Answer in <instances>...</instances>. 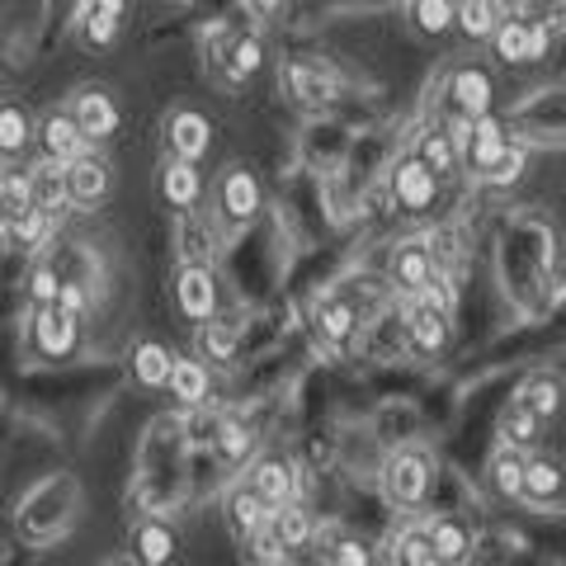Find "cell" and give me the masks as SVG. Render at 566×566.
<instances>
[{
	"label": "cell",
	"instance_id": "6da1fadb",
	"mask_svg": "<svg viewBox=\"0 0 566 566\" xmlns=\"http://www.w3.org/2000/svg\"><path fill=\"white\" fill-rule=\"evenodd\" d=\"M430 458H424L420 449H406V453H392L387 458V472H382V491H387V501L401 505V510H411L420 505L424 495H430Z\"/></svg>",
	"mask_w": 566,
	"mask_h": 566
},
{
	"label": "cell",
	"instance_id": "7a4b0ae2",
	"mask_svg": "<svg viewBox=\"0 0 566 566\" xmlns=\"http://www.w3.org/2000/svg\"><path fill=\"white\" fill-rule=\"evenodd\" d=\"M66 166V199L81 203V208H95L104 193H109V166H104V156H95L91 147L76 151Z\"/></svg>",
	"mask_w": 566,
	"mask_h": 566
},
{
	"label": "cell",
	"instance_id": "3957f363",
	"mask_svg": "<svg viewBox=\"0 0 566 566\" xmlns=\"http://www.w3.org/2000/svg\"><path fill=\"white\" fill-rule=\"evenodd\" d=\"M392 199H397V208H406V212H424L434 203V193H439V175L420 161V156H406V161H397V170H392Z\"/></svg>",
	"mask_w": 566,
	"mask_h": 566
},
{
	"label": "cell",
	"instance_id": "277c9868",
	"mask_svg": "<svg viewBox=\"0 0 566 566\" xmlns=\"http://www.w3.org/2000/svg\"><path fill=\"white\" fill-rule=\"evenodd\" d=\"M491 99H495V85L482 66H463L453 71L449 81V109L458 114V123H468L476 114H491Z\"/></svg>",
	"mask_w": 566,
	"mask_h": 566
},
{
	"label": "cell",
	"instance_id": "5b68a950",
	"mask_svg": "<svg viewBox=\"0 0 566 566\" xmlns=\"http://www.w3.org/2000/svg\"><path fill=\"white\" fill-rule=\"evenodd\" d=\"M406 335H411V345L420 354H439L449 345V307L430 303V297L411 303V307H406Z\"/></svg>",
	"mask_w": 566,
	"mask_h": 566
},
{
	"label": "cell",
	"instance_id": "8992f818",
	"mask_svg": "<svg viewBox=\"0 0 566 566\" xmlns=\"http://www.w3.org/2000/svg\"><path fill=\"white\" fill-rule=\"evenodd\" d=\"M543 39H547V33L538 24H524V20H501L491 29L495 57H505V62H534V57H543Z\"/></svg>",
	"mask_w": 566,
	"mask_h": 566
},
{
	"label": "cell",
	"instance_id": "52a82bcc",
	"mask_svg": "<svg viewBox=\"0 0 566 566\" xmlns=\"http://www.w3.org/2000/svg\"><path fill=\"white\" fill-rule=\"evenodd\" d=\"M175 297H180V312L189 322H208L212 307H218V283H212L208 264H189L180 283H175Z\"/></svg>",
	"mask_w": 566,
	"mask_h": 566
},
{
	"label": "cell",
	"instance_id": "ba28073f",
	"mask_svg": "<svg viewBox=\"0 0 566 566\" xmlns=\"http://www.w3.org/2000/svg\"><path fill=\"white\" fill-rule=\"evenodd\" d=\"M264 534H270L279 547H307V538H312V520H307V510L293 501H274L270 505V515H264Z\"/></svg>",
	"mask_w": 566,
	"mask_h": 566
},
{
	"label": "cell",
	"instance_id": "9c48e42d",
	"mask_svg": "<svg viewBox=\"0 0 566 566\" xmlns=\"http://www.w3.org/2000/svg\"><path fill=\"white\" fill-rule=\"evenodd\" d=\"M71 118H76V128L85 133V142H104V137H114V128H118V109H114V99L104 91H81Z\"/></svg>",
	"mask_w": 566,
	"mask_h": 566
},
{
	"label": "cell",
	"instance_id": "30bf717a",
	"mask_svg": "<svg viewBox=\"0 0 566 566\" xmlns=\"http://www.w3.org/2000/svg\"><path fill=\"white\" fill-rule=\"evenodd\" d=\"M33 340H39V349L43 354H66L71 345H76V316H71L66 307H57V303H43L39 307V316H33Z\"/></svg>",
	"mask_w": 566,
	"mask_h": 566
},
{
	"label": "cell",
	"instance_id": "8fae6325",
	"mask_svg": "<svg viewBox=\"0 0 566 566\" xmlns=\"http://www.w3.org/2000/svg\"><path fill=\"white\" fill-rule=\"evenodd\" d=\"M264 515H270V501L245 482V486H237L232 495H227V528H232L237 538H251V534H260L264 528Z\"/></svg>",
	"mask_w": 566,
	"mask_h": 566
},
{
	"label": "cell",
	"instance_id": "7c38bea8",
	"mask_svg": "<svg viewBox=\"0 0 566 566\" xmlns=\"http://www.w3.org/2000/svg\"><path fill=\"white\" fill-rule=\"evenodd\" d=\"M520 495L528 505H557L562 501V468L553 458H528L520 476Z\"/></svg>",
	"mask_w": 566,
	"mask_h": 566
},
{
	"label": "cell",
	"instance_id": "4fadbf2b",
	"mask_svg": "<svg viewBox=\"0 0 566 566\" xmlns=\"http://www.w3.org/2000/svg\"><path fill=\"white\" fill-rule=\"evenodd\" d=\"M39 137H43V151L52 156V161H71L76 151L91 147L71 114H48V118H43V128H39Z\"/></svg>",
	"mask_w": 566,
	"mask_h": 566
},
{
	"label": "cell",
	"instance_id": "5bb4252c",
	"mask_svg": "<svg viewBox=\"0 0 566 566\" xmlns=\"http://www.w3.org/2000/svg\"><path fill=\"white\" fill-rule=\"evenodd\" d=\"M251 486L264 495V501H289V495H297V468L289 463V458H260L255 472H251Z\"/></svg>",
	"mask_w": 566,
	"mask_h": 566
},
{
	"label": "cell",
	"instance_id": "9a60e30c",
	"mask_svg": "<svg viewBox=\"0 0 566 566\" xmlns=\"http://www.w3.org/2000/svg\"><path fill=\"white\" fill-rule=\"evenodd\" d=\"M29 193H33V208H43V212H52V218H57V208L66 203V166L52 161V156H48L43 166H33Z\"/></svg>",
	"mask_w": 566,
	"mask_h": 566
},
{
	"label": "cell",
	"instance_id": "2e32d148",
	"mask_svg": "<svg viewBox=\"0 0 566 566\" xmlns=\"http://www.w3.org/2000/svg\"><path fill=\"white\" fill-rule=\"evenodd\" d=\"M255 208H260V185L251 180V170H232L222 180V212L232 222H245V218H255Z\"/></svg>",
	"mask_w": 566,
	"mask_h": 566
},
{
	"label": "cell",
	"instance_id": "e0dca14e",
	"mask_svg": "<svg viewBox=\"0 0 566 566\" xmlns=\"http://www.w3.org/2000/svg\"><path fill=\"white\" fill-rule=\"evenodd\" d=\"M170 151L185 161H199L208 151V118L203 114H175L170 118Z\"/></svg>",
	"mask_w": 566,
	"mask_h": 566
},
{
	"label": "cell",
	"instance_id": "ac0fdd59",
	"mask_svg": "<svg viewBox=\"0 0 566 566\" xmlns=\"http://www.w3.org/2000/svg\"><path fill=\"white\" fill-rule=\"evenodd\" d=\"M312 316H316V335H322L326 345H345L349 335H354V322H359V316H354V307L340 303V297H322Z\"/></svg>",
	"mask_w": 566,
	"mask_h": 566
},
{
	"label": "cell",
	"instance_id": "d6986e66",
	"mask_svg": "<svg viewBox=\"0 0 566 566\" xmlns=\"http://www.w3.org/2000/svg\"><path fill=\"white\" fill-rule=\"evenodd\" d=\"M453 24L468 39H491V29L501 24V0H453Z\"/></svg>",
	"mask_w": 566,
	"mask_h": 566
},
{
	"label": "cell",
	"instance_id": "ffe728a7",
	"mask_svg": "<svg viewBox=\"0 0 566 566\" xmlns=\"http://www.w3.org/2000/svg\"><path fill=\"white\" fill-rule=\"evenodd\" d=\"M166 387H170V397H180L185 406H203L208 401V368L193 359H175Z\"/></svg>",
	"mask_w": 566,
	"mask_h": 566
},
{
	"label": "cell",
	"instance_id": "44dd1931",
	"mask_svg": "<svg viewBox=\"0 0 566 566\" xmlns=\"http://www.w3.org/2000/svg\"><path fill=\"white\" fill-rule=\"evenodd\" d=\"M161 193L170 199V208H189L193 199H199V170H193V161H185V156H175V161H166Z\"/></svg>",
	"mask_w": 566,
	"mask_h": 566
},
{
	"label": "cell",
	"instance_id": "7402d4cb",
	"mask_svg": "<svg viewBox=\"0 0 566 566\" xmlns=\"http://www.w3.org/2000/svg\"><path fill=\"white\" fill-rule=\"evenodd\" d=\"M424 534H430L439 562H458V557H468V547H472V534L453 515H439L430 528H424Z\"/></svg>",
	"mask_w": 566,
	"mask_h": 566
},
{
	"label": "cell",
	"instance_id": "603a6c76",
	"mask_svg": "<svg viewBox=\"0 0 566 566\" xmlns=\"http://www.w3.org/2000/svg\"><path fill=\"white\" fill-rule=\"evenodd\" d=\"M118 14H123V0H91L85 6V14H81V29H85V43H95V48H104L118 33Z\"/></svg>",
	"mask_w": 566,
	"mask_h": 566
},
{
	"label": "cell",
	"instance_id": "cb8c5ba5",
	"mask_svg": "<svg viewBox=\"0 0 566 566\" xmlns=\"http://www.w3.org/2000/svg\"><path fill=\"white\" fill-rule=\"evenodd\" d=\"M430 251L424 245H401L397 251V260H392V283L401 293H420V283H424V274H430Z\"/></svg>",
	"mask_w": 566,
	"mask_h": 566
},
{
	"label": "cell",
	"instance_id": "d4e9b609",
	"mask_svg": "<svg viewBox=\"0 0 566 566\" xmlns=\"http://www.w3.org/2000/svg\"><path fill=\"white\" fill-rule=\"evenodd\" d=\"M133 543H137V557L142 562H166L170 553H175V534H170V524H161V520H147V524H137V534H133Z\"/></svg>",
	"mask_w": 566,
	"mask_h": 566
},
{
	"label": "cell",
	"instance_id": "484cf974",
	"mask_svg": "<svg viewBox=\"0 0 566 566\" xmlns=\"http://www.w3.org/2000/svg\"><path fill=\"white\" fill-rule=\"evenodd\" d=\"M520 397H524V406H528V411H534L538 420H543V416H557V406H562V378H557V374H534Z\"/></svg>",
	"mask_w": 566,
	"mask_h": 566
},
{
	"label": "cell",
	"instance_id": "4316f807",
	"mask_svg": "<svg viewBox=\"0 0 566 566\" xmlns=\"http://www.w3.org/2000/svg\"><path fill=\"white\" fill-rule=\"evenodd\" d=\"M170 349H161V345H137V354H133V374H137V382H147V387H166V378H170Z\"/></svg>",
	"mask_w": 566,
	"mask_h": 566
},
{
	"label": "cell",
	"instance_id": "83f0119b",
	"mask_svg": "<svg viewBox=\"0 0 566 566\" xmlns=\"http://www.w3.org/2000/svg\"><path fill=\"white\" fill-rule=\"evenodd\" d=\"M524 161H528V156H524V147H515V142H505V147L495 151L491 161H486L482 170H476V175H482L486 185H515L520 175H524Z\"/></svg>",
	"mask_w": 566,
	"mask_h": 566
},
{
	"label": "cell",
	"instance_id": "f1b7e54d",
	"mask_svg": "<svg viewBox=\"0 0 566 566\" xmlns=\"http://www.w3.org/2000/svg\"><path fill=\"white\" fill-rule=\"evenodd\" d=\"M289 85H293V95L303 99V104H331L335 99V85H331V76H322L316 66H293L289 71Z\"/></svg>",
	"mask_w": 566,
	"mask_h": 566
},
{
	"label": "cell",
	"instance_id": "f546056e",
	"mask_svg": "<svg viewBox=\"0 0 566 566\" xmlns=\"http://www.w3.org/2000/svg\"><path fill=\"white\" fill-rule=\"evenodd\" d=\"M501 439H505L510 449H528V444L538 439V416L528 411L524 401H515V406L505 411V420H501Z\"/></svg>",
	"mask_w": 566,
	"mask_h": 566
},
{
	"label": "cell",
	"instance_id": "4dcf8cb0",
	"mask_svg": "<svg viewBox=\"0 0 566 566\" xmlns=\"http://www.w3.org/2000/svg\"><path fill=\"white\" fill-rule=\"evenodd\" d=\"M520 476H524V458H520V449H501L495 453V463H491V486H495V495H505V501H515L520 495Z\"/></svg>",
	"mask_w": 566,
	"mask_h": 566
},
{
	"label": "cell",
	"instance_id": "1f68e13d",
	"mask_svg": "<svg viewBox=\"0 0 566 566\" xmlns=\"http://www.w3.org/2000/svg\"><path fill=\"white\" fill-rule=\"evenodd\" d=\"M420 161L430 166L439 180H444V175H453L458 170V142H453V133H430L420 142Z\"/></svg>",
	"mask_w": 566,
	"mask_h": 566
},
{
	"label": "cell",
	"instance_id": "d6a6232c",
	"mask_svg": "<svg viewBox=\"0 0 566 566\" xmlns=\"http://www.w3.org/2000/svg\"><path fill=\"white\" fill-rule=\"evenodd\" d=\"M29 114L20 109V104H0V151L20 156L29 147Z\"/></svg>",
	"mask_w": 566,
	"mask_h": 566
},
{
	"label": "cell",
	"instance_id": "836d02e7",
	"mask_svg": "<svg viewBox=\"0 0 566 566\" xmlns=\"http://www.w3.org/2000/svg\"><path fill=\"white\" fill-rule=\"evenodd\" d=\"M260 62H264V52H260L255 39H232V48H227V57H222V66H227V76H232V81L255 76Z\"/></svg>",
	"mask_w": 566,
	"mask_h": 566
},
{
	"label": "cell",
	"instance_id": "e575fe53",
	"mask_svg": "<svg viewBox=\"0 0 566 566\" xmlns=\"http://www.w3.org/2000/svg\"><path fill=\"white\" fill-rule=\"evenodd\" d=\"M411 20L420 33H444V29H453V0H416Z\"/></svg>",
	"mask_w": 566,
	"mask_h": 566
},
{
	"label": "cell",
	"instance_id": "d590c367",
	"mask_svg": "<svg viewBox=\"0 0 566 566\" xmlns=\"http://www.w3.org/2000/svg\"><path fill=\"white\" fill-rule=\"evenodd\" d=\"M392 557L397 562H411V566H434L439 562L434 557V543H430L424 528H406V534L397 538V547H392Z\"/></svg>",
	"mask_w": 566,
	"mask_h": 566
},
{
	"label": "cell",
	"instance_id": "8d00e7d4",
	"mask_svg": "<svg viewBox=\"0 0 566 566\" xmlns=\"http://www.w3.org/2000/svg\"><path fill=\"white\" fill-rule=\"evenodd\" d=\"M212 444L222 449L227 463H241V458L251 453V430H245V424H237V420H222V424H218V439H212Z\"/></svg>",
	"mask_w": 566,
	"mask_h": 566
},
{
	"label": "cell",
	"instance_id": "74e56055",
	"mask_svg": "<svg viewBox=\"0 0 566 566\" xmlns=\"http://www.w3.org/2000/svg\"><path fill=\"white\" fill-rule=\"evenodd\" d=\"M57 289H62V279L52 274V270L33 274V297H39V303H57Z\"/></svg>",
	"mask_w": 566,
	"mask_h": 566
},
{
	"label": "cell",
	"instance_id": "f35d334b",
	"mask_svg": "<svg viewBox=\"0 0 566 566\" xmlns=\"http://www.w3.org/2000/svg\"><path fill=\"white\" fill-rule=\"evenodd\" d=\"M255 538V557L260 562H283V557H289V547H279L270 534H264V528H260V534H251Z\"/></svg>",
	"mask_w": 566,
	"mask_h": 566
},
{
	"label": "cell",
	"instance_id": "ab89813d",
	"mask_svg": "<svg viewBox=\"0 0 566 566\" xmlns=\"http://www.w3.org/2000/svg\"><path fill=\"white\" fill-rule=\"evenodd\" d=\"M335 562H368V553H364V547L359 543H340V547H335Z\"/></svg>",
	"mask_w": 566,
	"mask_h": 566
},
{
	"label": "cell",
	"instance_id": "60d3db41",
	"mask_svg": "<svg viewBox=\"0 0 566 566\" xmlns=\"http://www.w3.org/2000/svg\"><path fill=\"white\" fill-rule=\"evenodd\" d=\"M245 6H251L255 14H274V10L283 6V0H245Z\"/></svg>",
	"mask_w": 566,
	"mask_h": 566
},
{
	"label": "cell",
	"instance_id": "b9f144b4",
	"mask_svg": "<svg viewBox=\"0 0 566 566\" xmlns=\"http://www.w3.org/2000/svg\"><path fill=\"white\" fill-rule=\"evenodd\" d=\"M515 6H524V0H501V10H515Z\"/></svg>",
	"mask_w": 566,
	"mask_h": 566
}]
</instances>
